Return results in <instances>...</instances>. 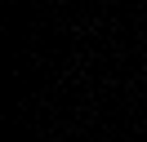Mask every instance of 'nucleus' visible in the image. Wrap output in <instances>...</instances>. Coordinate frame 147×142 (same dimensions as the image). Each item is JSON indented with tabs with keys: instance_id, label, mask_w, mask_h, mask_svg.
Listing matches in <instances>:
<instances>
[]
</instances>
